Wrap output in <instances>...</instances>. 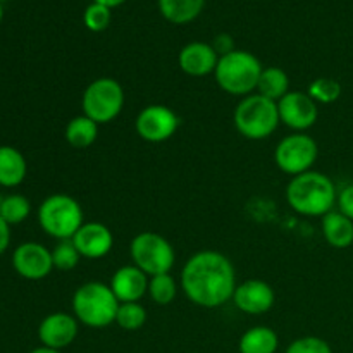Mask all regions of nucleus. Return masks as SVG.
<instances>
[{
	"label": "nucleus",
	"instance_id": "f257e3e1",
	"mask_svg": "<svg viewBox=\"0 0 353 353\" xmlns=\"http://www.w3.org/2000/svg\"><path fill=\"white\" fill-rule=\"evenodd\" d=\"M236 274L230 259L216 250L193 254L181 269L186 299L202 309H217L233 300Z\"/></svg>",
	"mask_w": 353,
	"mask_h": 353
},
{
	"label": "nucleus",
	"instance_id": "f03ea898",
	"mask_svg": "<svg viewBox=\"0 0 353 353\" xmlns=\"http://www.w3.org/2000/svg\"><path fill=\"white\" fill-rule=\"evenodd\" d=\"M286 202L300 216L324 217L338 202L336 186L324 172L307 171L290 179Z\"/></svg>",
	"mask_w": 353,
	"mask_h": 353
},
{
	"label": "nucleus",
	"instance_id": "7ed1b4c3",
	"mask_svg": "<svg viewBox=\"0 0 353 353\" xmlns=\"http://www.w3.org/2000/svg\"><path fill=\"white\" fill-rule=\"evenodd\" d=\"M119 305L121 302L110 286L100 281L85 283L72 295V316L83 326L93 330H102L116 323Z\"/></svg>",
	"mask_w": 353,
	"mask_h": 353
},
{
	"label": "nucleus",
	"instance_id": "20e7f679",
	"mask_svg": "<svg viewBox=\"0 0 353 353\" xmlns=\"http://www.w3.org/2000/svg\"><path fill=\"white\" fill-rule=\"evenodd\" d=\"M262 71L264 68L261 61L252 52L234 48L230 54L221 55L214 76H216L217 86L223 92L243 99L257 92Z\"/></svg>",
	"mask_w": 353,
	"mask_h": 353
},
{
	"label": "nucleus",
	"instance_id": "39448f33",
	"mask_svg": "<svg viewBox=\"0 0 353 353\" xmlns=\"http://www.w3.org/2000/svg\"><path fill=\"white\" fill-rule=\"evenodd\" d=\"M236 131L247 140H265L279 126L278 102L259 93L243 97L233 114Z\"/></svg>",
	"mask_w": 353,
	"mask_h": 353
},
{
	"label": "nucleus",
	"instance_id": "423d86ee",
	"mask_svg": "<svg viewBox=\"0 0 353 353\" xmlns=\"http://www.w3.org/2000/svg\"><path fill=\"white\" fill-rule=\"evenodd\" d=\"M83 209L72 196L55 193L47 196L38 207L40 228L55 240H71L76 231L85 224Z\"/></svg>",
	"mask_w": 353,
	"mask_h": 353
},
{
	"label": "nucleus",
	"instance_id": "0eeeda50",
	"mask_svg": "<svg viewBox=\"0 0 353 353\" xmlns=\"http://www.w3.org/2000/svg\"><path fill=\"white\" fill-rule=\"evenodd\" d=\"M130 255L133 265L143 271L148 278L171 272L176 261L172 245L162 234L152 231H143L131 240Z\"/></svg>",
	"mask_w": 353,
	"mask_h": 353
},
{
	"label": "nucleus",
	"instance_id": "6e6552de",
	"mask_svg": "<svg viewBox=\"0 0 353 353\" xmlns=\"http://www.w3.org/2000/svg\"><path fill=\"white\" fill-rule=\"evenodd\" d=\"M83 114L97 124L112 123L124 107V90L114 78H97L81 97Z\"/></svg>",
	"mask_w": 353,
	"mask_h": 353
},
{
	"label": "nucleus",
	"instance_id": "1a4fd4ad",
	"mask_svg": "<svg viewBox=\"0 0 353 353\" xmlns=\"http://www.w3.org/2000/svg\"><path fill=\"white\" fill-rule=\"evenodd\" d=\"M317 157H319V147L316 140L305 133L288 134L279 141L274 150L276 165L290 176L312 171Z\"/></svg>",
	"mask_w": 353,
	"mask_h": 353
},
{
	"label": "nucleus",
	"instance_id": "9d476101",
	"mask_svg": "<svg viewBox=\"0 0 353 353\" xmlns=\"http://www.w3.org/2000/svg\"><path fill=\"white\" fill-rule=\"evenodd\" d=\"M179 128V117L172 109L161 103L143 107L134 121V130L148 143H162L174 137Z\"/></svg>",
	"mask_w": 353,
	"mask_h": 353
},
{
	"label": "nucleus",
	"instance_id": "9b49d317",
	"mask_svg": "<svg viewBox=\"0 0 353 353\" xmlns=\"http://www.w3.org/2000/svg\"><path fill=\"white\" fill-rule=\"evenodd\" d=\"M279 121L295 133H303L317 123L319 109L309 93L288 92L278 102Z\"/></svg>",
	"mask_w": 353,
	"mask_h": 353
},
{
	"label": "nucleus",
	"instance_id": "f8f14e48",
	"mask_svg": "<svg viewBox=\"0 0 353 353\" xmlns=\"http://www.w3.org/2000/svg\"><path fill=\"white\" fill-rule=\"evenodd\" d=\"M12 268L21 278L28 279V281L45 279L54 269L52 250L37 241L21 243L12 254Z\"/></svg>",
	"mask_w": 353,
	"mask_h": 353
},
{
	"label": "nucleus",
	"instance_id": "ddd939ff",
	"mask_svg": "<svg viewBox=\"0 0 353 353\" xmlns=\"http://www.w3.org/2000/svg\"><path fill=\"white\" fill-rule=\"evenodd\" d=\"M79 331V323L74 316L68 312L48 314L38 326V338L41 347L64 350L76 340Z\"/></svg>",
	"mask_w": 353,
	"mask_h": 353
},
{
	"label": "nucleus",
	"instance_id": "4468645a",
	"mask_svg": "<svg viewBox=\"0 0 353 353\" xmlns=\"http://www.w3.org/2000/svg\"><path fill=\"white\" fill-rule=\"evenodd\" d=\"M276 293L269 283L262 279H247L234 290L233 303L248 316H261L274 307Z\"/></svg>",
	"mask_w": 353,
	"mask_h": 353
},
{
	"label": "nucleus",
	"instance_id": "2eb2a0df",
	"mask_svg": "<svg viewBox=\"0 0 353 353\" xmlns=\"http://www.w3.org/2000/svg\"><path fill=\"white\" fill-rule=\"evenodd\" d=\"M79 255L90 261L105 257L114 247L112 231L102 223H85L71 238Z\"/></svg>",
	"mask_w": 353,
	"mask_h": 353
},
{
	"label": "nucleus",
	"instance_id": "dca6fc26",
	"mask_svg": "<svg viewBox=\"0 0 353 353\" xmlns=\"http://www.w3.org/2000/svg\"><path fill=\"white\" fill-rule=\"evenodd\" d=\"M219 62V54L212 45L205 41H190L181 48L178 55V64L185 74L193 78L214 74Z\"/></svg>",
	"mask_w": 353,
	"mask_h": 353
},
{
	"label": "nucleus",
	"instance_id": "f3484780",
	"mask_svg": "<svg viewBox=\"0 0 353 353\" xmlns=\"http://www.w3.org/2000/svg\"><path fill=\"white\" fill-rule=\"evenodd\" d=\"M148 281H150V278L143 271H140L137 265L131 264L117 269L110 279L109 286L121 303L140 302L148 293Z\"/></svg>",
	"mask_w": 353,
	"mask_h": 353
},
{
	"label": "nucleus",
	"instance_id": "a211bd4d",
	"mask_svg": "<svg viewBox=\"0 0 353 353\" xmlns=\"http://www.w3.org/2000/svg\"><path fill=\"white\" fill-rule=\"evenodd\" d=\"M323 236L333 248H348L353 243V221L340 210H331L321 223Z\"/></svg>",
	"mask_w": 353,
	"mask_h": 353
},
{
	"label": "nucleus",
	"instance_id": "6ab92c4d",
	"mask_svg": "<svg viewBox=\"0 0 353 353\" xmlns=\"http://www.w3.org/2000/svg\"><path fill=\"white\" fill-rule=\"evenodd\" d=\"M28 172V164L24 155L17 148L2 145L0 147V186L14 188L24 181Z\"/></svg>",
	"mask_w": 353,
	"mask_h": 353
},
{
	"label": "nucleus",
	"instance_id": "aec40b11",
	"mask_svg": "<svg viewBox=\"0 0 353 353\" xmlns=\"http://www.w3.org/2000/svg\"><path fill=\"white\" fill-rule=\"evenodd\" d=\"M162 17L172 24H188L202 14L205 0H157Z\"/></svg>",
	"mask_w": 353,
	"mask_h": 353
},
{
	"label": "nucleus",
	"instance_id": "412c9836",
	"mask_svg": "<svg viewBox=\"0 0 353 353\" xmlns=\"http://www.w3.org/2000/svg\"><path fill=\"white\" fill-rule=\"evenodd\" d=\"M279 338L274 330L268 326H255L245 331L238 343L240 353H276Z\"/></svg>",
	"mask_w": 353,
	"mask_h": 353
},
{
	"label": "nucleus",
	"instance_id": "4be33fe9",
	"mask_svg": "<svg viewBox=\"0 0 353 353\" xmlns=\"http://www.w3.org/2000/svg\"><path fill=\"white\" fill-rule=\"evenodd\" d=\"M64 137L65 141L72 148H79V150L81 148H88L99 138V124L90 119V117H86L85 114L83 116H76L65 126Z\"/></svg>",
	"mask_w": 353,
	"mask_h": 353
},
{
	"label": "nucleus",
	"instance_id": "5701e85b",
	"mask_svg": "<svg viewBox=\"0 0 353 353\" xmlns=\"http://www.w3.org/2000/svg\"><path fill=\"white\" fill-rule=\"evenodd\" d=\"M290 92V76L281 68H264L257 85L259 95L279 102Z\"/></svg>",
	"mask_w": 353,
	"mask_h": 353
},
{
	"label": "nucleus",
	"instance_id": "b1692460",
	"mask_svg": "<svg viewBox=\"0 0 353 353\" xmlns=\"http://www.w3.org/2000/svg\"><path fill=\"white\" fill-rule=\"evenodd\" d=\"M148 295L157 305H169L174 302L176 295H178V283L172 278L171 272L152 276L148 281Z\"/></svg>",
	"mask_w": 353,
	"mask_h": 353
},
{
	"label": "nucleus",
	"instance_id": "393cba45",
	"mask_svg": "<svg viewBox=\"0 0 353 353\" xmlns=\"http://www.w3.org/2000/svg\"><path fill=\"white\" fill-rule=\"evenodd\" d=\"M31 212V203L23 195H9L0 202V216L9 226L21 224L28 219Z\"/></svg>",
	"mask_w": 353,
	"mask_h": 353
},
{
	"label": "nucleus",
	"instance_id": "a878e982",
	"mask_svg": "<svg viewBox=\"0 0 353 353\" xmlns=\"http://www.w3.org/2000/svg\"><path fill=\"white\" fill-rule=\"evenodd\" d=\"M147 323V310L140 302L121 303L116 314V324L124 331H138Z\"/></svg>",
	"mask_w": 353,
	"mask_h": 353
},
{
	"label": "nucleus",
	"instance_id": "bb28decb",
	"mask_svg": "<svg viewBox=\"0 0 353 353\" xmlns=\"http://www.w3.org/2000/svg\"><path fill=\"white\" fill-rule=\"evenodd\" d=\"M307 93L316 103H333L340 99L341 85L333 78H317L310 83Z\"/></svg>",
	"mask_w": 353,
	"mask_h": 353
},
{
	"label": "nucleus",
	"instance_id": "cd10ccee",
	"mask_svg": "<svg viewBox=\"0 0 353 353\" xmlns=\"http://www.w3.org/2000/svg\"><path fill=\"white\" fill-rule=\"evenodd\" d=\"M78 248L74 247L72 240H61L55 248L52 250V261H54V268L59 271H72L76 265L81 261Z\"/></svg>",
	"mask_w": 353,
	"mask_h": 353
},
{
	"label": "nucleus",
	"instance_id": "c85d7f7f",
	"mask_svg": "<svg viewBox=\"0 0 353 353\" xmlns=\"http://www.w3.org/2000/svg\"><path fill=\"white\" fill-rule=\"evenodd\" d=\"M112 9L105 6H100V3L92 2L85 9V14H83V23L93 33H100V31H105L109 28L110 19H112Z\"/></svg>",
	"mask_w": 353,
	"mask_h": 353
},
{
	"label": "nucleus",
	"instance_id": "c756f323",
	"mask_svg": "<svg viewBox=\"0 0 353 353\" xmlns=\"http://www.w3.org/2000/svg\"><path fill=\"white\" fill-rule=\"evenodd\" d=\"M285 353H333L331 345L319 336H302L293 340Z\"/></svg>",
	"mask_w": 353,
	"mask_h": 353
},
{
	"label": "nucleus",
	"instance_id": "7c9ffc66",
	"mask_svg": "<svg viewBox=\"0 0 353 353\" xmlns=\"http://www.w3.org/2000/svg\"><path fill=\"white\" fill-rule=\"evenodd\" d=\"M338 207L340 212L353 221V185L345 186L338 195Z\"/></svg>",
	"mask_w": 353,
	"mask_h": 353
},
{
	"label": "nucleus",
	"instance_id": "2f4dec72",
	"mask_svg": "<svg viewBox=\"0 0 353 353\" xmlns=\"http://www.w3.org/2000/svg\"><path fill=\"white\" fill-rule=\"evenodd\" d=\"M214 50L221 55H226L230 54V52L234 50V41H233V37H230L228 33H221L219 37L214 38V43H212Z\"/></svg>",
	"mask_w": 353,
	"mask_h": 353
},
{
	"label": "nucleus",
	"instance_id": "473e14b6",
	"mask_svg": "<svg viewBox=\"0 0 353 353\" xmlns=\"http://www.w3.org/2000/svg\"><path fill=\"white\" fill-rule=\"evenodd\" d=\"M10 243V226L0 216V255L7 250Z\"/></svg>",
	"mask_w": 353,
	"mask_h": 353
},
{
	"label": "nucleus",
	"instance_id": "72a5a7b5",
	"mask_svg": "<svg viewBox=\"0 0 353 353\" xmlns=\"http://www.w3.org/2000/svg\"><path fill=\"white\" fill-rule=\"evenodd\" d=\"M93 2H95V3H100V6L109 7V9H114V7L123 6V3L126 2V0H93Z\"/></svg>",
	"mask_w": 353,
	"mask_h": 353
},
{
	"label": "nucleus",
	"instance_id": "f704fd0d",
	"mask_svg": "<svg viewBox=\"0 0 353 353\" xmlns=\"http://www.w3.org/2000/svg\"><path fill=\"white\" fill-rule=\"evenodd\" d=\"M30 353H62L61 350H54V348H47V347H38L34 350H31Z\"/></svg>",
	"mask_w": 353,
	"mask_h": 353
},
{
	"label": "nucleus",
	"instance_id": "c9c22d12",
	"mask_svg": "<svg viewBox=\"0 0 353 353\" xmlns=\"http://www.w3.org/2000/svg\"><path fill=\"white\" fill-rule=\"evenodd\" d=\"M3 17V7H2V2H0V21H2Z\"/></svg>",
	"mask_w": 353,
	"mask_h": 353
},
{
	"label": "nucleus",
	"instance_id": "e433bc0d",
	"mask_svg": "<svg viewBox=\"0 0 353 353\" xmlns=\"http://www.w3.org/2000/svg\"><path fill=\"white\" fill-rule=\"evenodd\" d=\"M0 2H3V0H0Z\"/></svg>",
	"mask_w": 353,
	"mask_h": 353
}]
</instances>
